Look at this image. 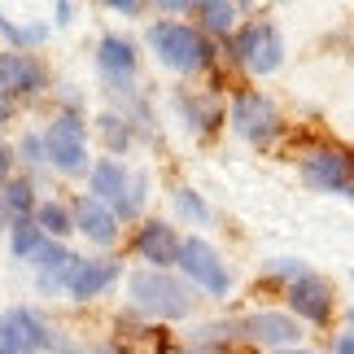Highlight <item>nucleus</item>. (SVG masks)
Instances as JSON below:
<instances>
[{
	"label": "nucleus",
	"mask_w": 354,
	"mask_h": 354,
	"mask_svg": "<svg viewBox=\"0 0 354 354\" xmlns=\"http://www.w3.org/2000/svg\"><path fill=\"white\" fill-rule=\"evenodd\" d=\"M0 354H5V350H0Z\"/></svg>",
	"instance_id": "39"
},
{
	"label": "nucleus",
	"mask_w": 354,
	"mask_h": 354,
	"mask_svg": "<svg viewBox=\"0 0 354 354\" xmlns=\"http://www.w3.org/2000/svg\"><path fill=\"white\" fill-rule=\"evenodd\" d=\"M346 197H354V188H350V193H346Z\"/></svg>",
	"instance_id": "38"
},
{
	"label": "nucleus",
	"mask_w": 354,
	"mask_h": 354,
	"mask_svg": "<svg viewBox=\"0 0 354 354\" xmlns=\"http://www.w3.org/2000/svg\"><path fill=\"white\" fill-rule=\"evenodd\" d=\"M333 354H354V333H342L333 342Z\"/></svg>",
	"instance_id": "32"
},
{
	"label": "nucleus",
	"mask_w": 354,
	"mask_h": 354,
	"mask_svg": "<svg viewBox=\"0 0 354 354\" xmlns=\"http://www.w3.org/2000/svg\"><path fill=\"white\" fill-rule=\"evenodd\" d=\"M75 267V254L66 241H44V250L31 258V271H35V289L39 297H53V293H66V276Z\"/></svg>",
	"instance_id": "17"
},
{
	"label": "nucleus",
	"mask_w": 354,
	"mask_h": 354,
	"mask_svg": "<svg viewBox=\"0 0 354 354\" xmlns=\"http://www.w3.org/2000/svg\"><path fill=\"white\" fill-rule=\"evenodd\" d=\"M350 333H354V315H350Z\"/></svg>",
	"instance_id": "37"
},
{
	"label": "nucleus",
	"mask_w": 354,
	"mask_h": 354,
	"mask_svg": "<svg viewBox=\"0 0 354 354\" xmlns=\"http://www.w3.org/2000/svg\"><path fill=\"white\" fill-rule=\"evenodd\" d=\"M149 48H153V57L167 66V71H180V75H197L206 71L214 62V48L210 39L201 35V26L193 22H175V18H162L149 26Z\"/></svg>",
	"instance_id": "3"
},
{
	"label": "nucleus",
	"mask_w": 354,
	"mask_h": 354,
	"mask_svg": "<svg viewBox=\"0 0 354 354\" xmlns=\"http://www.w3.org/2000/svg\"><path fill=\"white\" fill-rule=\"evenodd\" d=\"M175 110H180L184 127H193V131H210V127L223 122L219 101H214V97H197V92H180V97H175Z\"/></svg>",
	"instance_id": "18"
},
{
	"label": "nucleus",
	"mask_w": 354,
	"mask_h": 354,
	"mask_svg": "<svg viewBox=\"0 0 354 354\" xmlns=\"http://www.w3.org/2000/svg\"><path fill=\"white\" fill-rule=\"evenodd\" d=\"M110 13H122V18H136V13H145L140 0H110Z\"/></svg>",
	"instance_id": "29"
},
{
	"label": "nucleus",
	"mask_w": 354,
	"mask_h": 354,
	"mask_svg": "<svg viewBox=\"0 0 354 354\" xmlns=\"http://www.w3.org/2000/svg\"><path fill=\"white\" fill-rule=\"evenodd\" d=\"M175 267L184 271V280L193 284V289L210 293V297H227V289H232V271H227L223 254L214 250L210 241H201V236H184L180 263H175Z\"/></svg>",
	"instance_id": "5"
},
{
	"label": "nucleus",
	"mask_w": 354,
	"mask_h": 354,
	"mask_svg": "<svg viewBox=\"0 0 354 354\" xmlns=\"http://www.w3.org/2000/svg\"><path fill=\"white\" fill-rule=\"evenodd\" d=\"M184 354H214V350H184Z\"/></svg>",
	"instance_id": "36"
},
{
	"label": "nucleus",
	"mask_w": 354,
	"mask_h": 354,
	"mask_svg": "<svg viewBox=\"0 0 354 354\" xmlns=\"http://www.w3.org/2000/svg\"><path fill=\"white\" fill-rule=\"evenodd\" d=\"M171 201H175V214H180V219H188V223H210V206H206V201H201V193H193V188H188V184H180V188H175V193H171Z\"/></svg>",
	"instance_id": "25"
},
{
	"label": "nucleus",
	"mask_w": 354,
	"mask_h": 354,
	"mask_svg": "<svg viewBox=\"0 0 354 354\" xmlns=\"http://www.w3.org/2000/svg\"><path fill=\"white\" fill-rule=\"evenodd\" d=\"M97 71L105 75V84L110 88H122L131 84L136 71H140V53H136V44L127 35H101L97 44Z\"/></svg>",
	"instance_id": "16"
},
{
	"label": "nucleus",
	"mask_w": 354,
	"mask_h": 354,
	"mask_svg": "<svg viewBox=\"0 0 354 354\" xmlns=\"http://www.w3.org/2000/svg\"><path fill=\"white\" fill-rule=\"evenodd\" d=\"M88 197H97L101 206H110L118 214V223L140 219L145 201H149V175L131 171L122 158H97L88 171Z\"/></svg>",
	"instance_id": "2"
},
{
	"label": "nucleus",
	"mask_w": 354,
	"mask_h": 354,
	"mask_svg": "<svg viewBox=\"0 0 354 354\" xmlns=\"http://www.w3.org/2000/svg\"><path fill=\"white\" fill-rule=\"evenodd\" d=\"M241 337H250V342L267 346L276 354V350H293L302 342V324H297L289 310H254V315L241 319Z\"/></svg>",
	"instance_id": "13"
},
{
	"label": "nucleus",
	"mask_w": 354,
	"mask_h": 354,
	"mask_svg": "<svg viewBox=\"0 0 354 354\" xmlns=\"http://www.w3.org/2000/svg\"><path fill=\"white\" fill-rule=\"evenodd\" d=\"M0 35L9 39V48L35 53L48 39V22H22V18H5V13H0Z\"/></svg>",
	"instance_id": "21"
},
{
	"label": "nucleus",
	"mask_w": 354,
	"mask_h": 354,
	"mask_svg": "<svg viewBox=\"0 0 354 354\" xmlns=\"http://www.w3.org/2000/svg\"><path fill=\"white\" fill-rule=\"evenodd\" d=\"M197 13V18H201V35H227V31H232V26H236V5H227V0H201V5L193 9Z\"/></svg>",
	"instance_id": "24"
},
{
	"label": "nucleus",
	"mask_w": 354,
	"mask_h": 354,
	"mask_svg": "<svg viewBox=\"0 0 354 354\" xmlns=\"http://www.w3.org/2000/svg\"><path fill=\"white\" fill-rule=\"evenodd\" d=\"M13 162H22V167H44V162H48L44 131H22L18 145H13Z\"/></svg>",
	"instance_id": "26"
},
{
	"label": "nucleus",
	"mask_w": 354,
	"mask_h": 354,
	"mask_svg": "<svg viewBox=\"0 0 354 354\" xmlns=\"http://www.w3.org/2000/svg\"><path fill=\"white\" fill-rule=\"evenodd\" d=\"M5 122H13V101L0 97V127H5Z\"/></svg>",
	"instance_id": "33"
},
{
	"label": "nucleus",
	"mask_w": 354,
	"mask_h": 354,
	"mask_svg": "<svg viewBox=\"0 0 354 354\" xmlns=\"http://www.w3.org/2000/svg\"><path fill=\"white\" fill-rule=\"evenodd\" d=\"M44 232L35 227V219H13L9 223V254L18 258V263H31V258L44 250Z\"/></svg>",
	"instance_id": "23"
},
{
	"label": "nucleus",
	"mask_w": 354,
	"mask_h": 354,
	"mask_svg": "<svg viewBox=\"0 0 354 354\" xmlns=\"http://www.w3.org/2000/svg\"><path fill=\"white\" fill-rule=\"evenodd\" d=\"M302 180L315 193H350L354 188V158L342 145H315L302 153Z\"/></svg>",
	"instance_id": "8"
},
{
	"label": "nucleus",
	"mask_w": 354,
	"mask_h": 354,
	"mask_svg": "<svg viewBox=\"0 0 354 354\" xmlns=\"http://www.w3.org/2000/svg\"><path fill=\"white\" fill-rule=\"evenodd\" d=\"M0 206H5L9 223H13V219H31V214H35V206H39L31 175H13V180H9L5 188H0Z\"/></svg>",
	"instance_id": "20"
},
{
	"label": "nucleus",
	"mask_w": 354,
	"mask_h": 354,
	"mask_svg": "<svg viewBox=\"0 0 354 354\" xmlns=\"http://www.w3.org/2000/svg\"><path fill=\"white\" fill-rule=\"evenodd\" d=\"M44 88H48V66L35 53L0 48V97L22 101V97H39Z\"/></svg>",
	"instance_id": "10"
},
{
	"label": "nucleus",
	"mask_w": 354,
	"mask_h": 354,
	"mask_svg": "<svg viewBox=\"0 0 354 354\" xmlns=\"http://www.w3.org/2000/svg\"><path fill=\"white\" fill-rule=\"evenodd\" d=\"M232 57L250 75H276L284 66V35L271 22H245L232 39Z\"/></svg>",
	"instance_id": "7"
},
{
	"label": "nucleus",
	"mask_w": 354,
	"mask_h": 354,
	"mask_svg": "<svg viewBox=\"0 0 354 354\" xmlns=\"http://www.w3.org/2000/svg\"><path fill=\"white\" fill-rule=\"evenodd\" d=\"M227 122H232V131L241 136V140H250V145H271L280 136V110L271 105V97H263V92H236L232 105H227Z\"/></svg>",
	"instance_id": "6"
},
{
	"label": "nucleus",
	"mask_w": 354,
	"mask_h": 354,
	"mask_svg": "<svg viewBox=\"0 0 354 354\" xmlns=\"http://www.w3.org/2000/svg\"><path fill=\"white\" fill-rule=\"evenodd\" d=\"M276 354H310V350H302V346H293V350H276Z\"/></svg>",
	"instance_id": "35"
},
{
	"label": "nucleus",
	"mask_w": 354,
	"mask_h": 354,
	"mask_svg": "<svg viewBox=\"0 0 354 354\" xmlns=\"http://www.w3.org/2000/svg\"><path fill=\"white\" fill-rule=\"evenodd\" d=\"M289 315L293 319H306V324H328L333 319V284L324 276H302L297 284H289Z\"/></svg>",
	"instance_id": "15"
},
{
	"label": "nucleus",
	"mask_w": 354,
	"mask_h": 354,
	"mask_svg": "<svg viewBox=\"0 0 354 354\" xmlns=\"http://www.w3.org/2000/svg\"><path fill=\"white\" fill-rule=\"evenodd\" d=\"M44 153H48V167L57 175H79L92 171V158H88V122L84 114H71V110H57L44 122Z\"/></svg>",
	"instance_id": "4"
},
{
	"label": "nucleus",
	"mask_w": 354,
	"mask_h": 354,
	"mask_svg": "<svg viewBox=\"0 0 354 354\" xmlns=\"http://www.w3.org/2000/svg\"><path fill=\"white\" fill-rule=\"evenodd\" d=\"M232 337H236V324H206V328H197V350H210V346H227V342H232Z\"/></svg>",
	"instance_id": "28"
},
{
	"label": "nucleus",
	"mask_w": 354,
	"mask_h": 354,
	"mask_svg": "<svg viewBox=\"0 0 354 354\" xmlns=\"http://www.w3.org/2000/svg\"><path fill=\"white\" fill-rule=\"evenodd\" d=\"M9 180H13V149L0 145V188H5Z\"/></svg>",
	"instance_id": "30"
},
{
	"label": "nucleus",
	"mask_w": 354,
	"mask_h": 354,
	"mask_svg": "<svg viewBox=\"0 0 354 354\" xmlns=\"http://www.w3.org/2000/svg\"><path fill=\"white\" fill-rule=\"evenodd\" d=\"M97 131H101V140H105V158H122L131 149V140H136L127 114H101L97 118Z\"/></svg>",
	"instance_id": "22"
},
{
	"label": "nucleus",
	"mask_w": 354,
	"mask_h": 354,
	"mask_svg": "<svg viewBox=\"0 0 354 354\" xmlns=\"http://www.w3.org/2000/svg\"><path fill=\"white\" fill-rule=\"evenodd\" d=\"M75 232L84 236L88 245H97V250H110V245H118L122 236V223L118 214L110 206H101L97 197H75Z\"/></svg>",
	"instance_id": "14"
},
{
	"label": "nucleus",
	"mask_w": 354,
	"mask_h": 354,
	"mask_svg": "<svg viewBox=\"0 0 354 354\" xmlns=\"http://www.w3.org/2000/svg\"><path fill=\"white\" fill-rule=\"evenodd\" d=\"M48 328L53 324L39 315L35 306H9L5 315H0V350L5 354H44L48 346Z\"/></svg>",
	"instance_id": "9"
},
{
	"label": "nucleus",
	"mask_w": 354,
	"mask_h": 354,
	"mask_svg": "<svg viewBox=\"0 0 354 354\" xmlns=\"http://www.w3.org/2000/svg\"><path fill=\"white\" fill-rule=\"evenodd\" d=\"M31 219H35V227L48 241H66L75 232V210L66 206V201H57V197H39V206H35Z\"/></svg>",
	"instance_id": "19"
},
{
	"label": "nucleus",
	"mask_w": 354,
	"mask_h": 354,
	"mask_svg": "<svg viewBox=\"0 0 354 354\" xmlns=\"http://www.w3.org/2000/svg\"><path fill=\"white\" fill-rule=\"evenodd\" d=\"M302 276H310V271H306V263H297V258H276V263H267V280L297 284Z\"/></svg>",
	"instance_id": "27"
},
{
	"label": "nucleus",
	"mask_w": 354,
	"mask_h": 354,
	"mask_svg": "<svg viewBox=\"0 0 354 354\" xmlns=\"http://www.w3.org/2000/svg\"><path fill=\"white\" fill-rule=\"evenodd\" d=\"M122 267L118 258H75L71 276H66V297L71 302H97L118 284Z\"/></svg>",
	"instance_id": "11"
},
{
	"label": "nucleus",
	"mask_w": 354,
	"mask_h": 354,
	"mask_svg": "<svg viewBox=\"0 0 354 354\" xmlns=\"http://www.w3.org/2000/svg\"><path fill=\"white\" fill-rule=\"evenodd\" d=\"M53 22H57V26H71V22H75V5L57 0V5H53Z\"/></svg>",
	"instance_id": "31"
},
{
	"label": "nucleus",
	"mask_w": 354,
	"mask_h": 354,
	"mask_svg": "<svg viewBox=\"0 0 354 354\" xmlns=\"http://www.w3.org/2000/svg\"><path fill=\"white\" fill-rule=\"evenodd\" d=\"M127 302H131V310H140L149 319H188L197 297H193V284L188 280L171 276V271L140 267L127 276Z\"/></svg>",
	"instance_id": "1"
},
{
	"label": "nucleus",
	"mask_w": 354,
	"mask_h": 354,
	"mask_svg": "<svg viewBox=\"0 0 354 354\" xmlns=\"http://www.w3.org/2000/svg\"><path fill=\"white\" fill-rule=\"evenodd\" d=\"M180 245H184V236L175 232L167 219H145L140 227H136V236H131L136 258L149 263L153 271H171L175 263H180Z\"/></svg>",
	"instance_id": "12"
},
{
	"label": "nucleus",
	"mask_w": 354,
	"mask_h": 354,
	"mask_svg": "<svg viewBox=\"0 0 354 354\" xmlns=\"http://www.w3.org/2000/svg\"><path fill=\"white\" fill-rule=\"evenodd\" d=\"M88 354H127V350H122L118 342H101L97 350H88Z\"/></svg>",
	"instance_id": "34"
}]
</instances>
